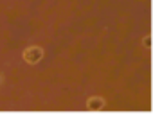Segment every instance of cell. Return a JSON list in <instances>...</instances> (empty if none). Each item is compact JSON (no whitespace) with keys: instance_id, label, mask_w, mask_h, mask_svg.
Listing matches in <instances>:
<instances>
[{"instance_id":"cell-1","label":"cell","mask_w":153,"mask_h":122,"mask_svg":"<svg viewBox=\"0 0 153 122\" xmlns=\"http://www.w3.org/2000/svg\"><path fill=\"white\" fill-rule=\"evenodd\" d=\"M42 57H43V49L36 47V45L27 47L25 52H24V61L29 63V65H34V63H38V61H42Z\"/></svg>"},{"instance_id":"cell-2","label":"cell","mask_w":153,"mask_h":122,"mask_svg":"<svg viewBox=\"0 0 153 122\" xmlns=\"http://www.w3.org/2000/svg\"><path fill=\"white\" fill-rule=\"evenodd\" d=\"M87 108H88L90 111H99V110L105 108V99H101V97H92V99H88Z\"/></svg>"},{"instance_id":"cell-3","label":"cell","mask_w":153,"mask_h":122,"mask_svg":"<svg viewBox=\"0 0 153 122\" xmlns=\"http://www.w3.org/2000/svg\"><path fill=\"white\" fill-rule=\"evenodd\" d=\"M142 43H144V47H146V49H151V43H153V41H151V36L148 34V36L142 40Z\"/></svg>"},{"instance_id":"cell-4","label":"cell","mask_w":153,"mask_h":122,"mask_svg":"<svg viewBox=\"0 0 153 122\" xmlns=\"http://www.w3.org/2000/svg\"><path fill=\"white\" fill-rule=\"evenodd\" d=\"M0 83H2V77H0Z\"/></svg>"}]
</instances>
